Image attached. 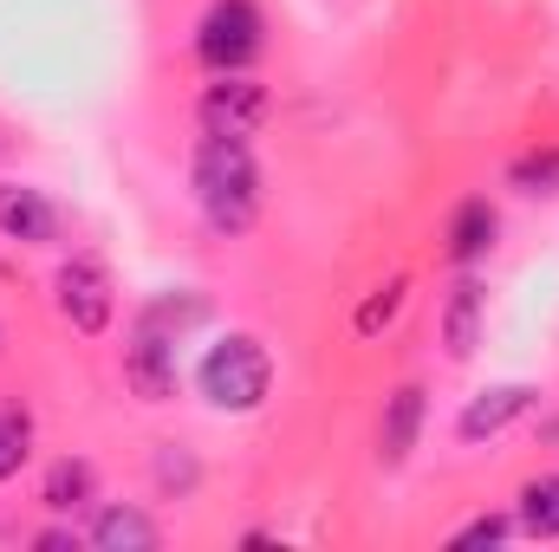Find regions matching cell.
<instances>
[{"label":"cell","instance_id":"6da1fadb","mask_svg":"<svg viewBox=\"0 0 559 552\" xmlns=\"http://www.w3.org/2000/svg\"><path fill=\"white\" fill-rule=\"evenodd\" d=\"M189 182H195V208H202V221L215 235H248L254 228V215H261V163H254L248 137L202 131Z\"/></svg>","mask_w":559,"mask_h":552},{"label":"cell","instance_id":"7a4b0ae2","mask_svg":"<svg viewBox=\"0 0 559 552\" xmlns=\"http://www.w3.org/2000/svg\"><path fill=\"white\" fill-rule=\"evenodd\" d=\"M195 384H202V397L222 416H248V410H261L267 391H274V358H267V345L254 332H228L195 364Z\"/></svg>","mask_w":559,"mask_h":552},{"label":"cell","instance_id":"3957f363","mask_svg":"<svg viewBox=\"0 0 559 552\" xmlns=\"http://www.w3.org/2000/svg\"><path fill=\"white\" fill-rule=\"evenodd\" d=\"M261 33H267V20L254 0H215L195 26V59L209 72H241L261 52Z\"/></svg>","mask_w":559,"mask_h":552},{"label":"cell","instance_id":"277c9868","mask_svg":"<svg viewBox=\"0 0 559 552\" xmlns=\"http://www.w3.org/2000/svg\"><path fill=\"white\" fill-rule=\"evenodd\" d=\"M52 299H59V319L85 338H98L118 312V286H111V267L98 254H72L59 274H52Z\"/></svg>","mask_w":559,"mask_h":552},{"label":"cell","instance_id":"5b68a950","mask_svg":"<svg viewBox=\"0 0 559 552\" xmlns=\"http://www.w3.org/2000/svg\"><path fill=\"white\" fill-rule=\"evenodd\" d=\"M267 111H274V98L248 72H215V85L202 92V131H215V137H254L267 124Z\"/></svg>","mask_w":559,"mask_h":552},{"label":"cell","instance_id":"8992f818","mask_svg":"<svg viewBox=\"0 0 559 552\" xmlns=\"http://www.w3.org/2000/svg\"><path fill=\"white\" fill-rule=\"evenodd\" d=\"M124 384L138 391L143 404H169L176 397V338L169 332H156V325L138 319V332L124 345Z\"/></svg>","mask_w":559,"mask_h":552},{"label":"cell","instance_id":"52a82bcc","mask_svg":"<svg viewBox=\"0 0 559 552\" xmlns=\"http://www.w3.org/2000/svg\"><path fill=\"white\" fill-rule=\"evenodd\" d=\"M534 384H495V391H481V397H468L462 416H455V435L462 442H488V435H501L508 422H521V416L534 410Z\"/></svg>","mask_w":559,"mask_h":552},{"label":"cell","instance_id":"ba28073f","mask_svg":"<svg viewBox=\"0 0 559 552\" xmlns=\"http://www.w3.org/2000/svg\"><path fill=\"white\" fill-rule=\"evenodd\" d=\"M481 325H488V286L481 279H455V292H449V305H442V351L462 364V358H475V345H481Z\"/></svg>","mask_w":559,"mask_h":552},{"label":"cell","instance_id":"9c48e42d","mask_svg":"<svg viewBox=\"0 0 559 552\" xmlns=\"http://www.w3.org/2000/svg\"><path fill=\"white\" fill-rule=\"evenodd\" d=\"M0 235H7V241H26V248H46V241L59 235V215H52V202H46L39 189L0 182Z\"/></svg>","mask_w":559,"mask_h":552},{"label":"cell","instance_id":"30bf717a","mask_svg":"<svg viewBox=\"0 0 559 552\" xmlns=\"http://www.w3.org/2000/svg\"><path fill=\"white\" fill-rule=\"evenodd\" d=\"M495 208H488V195H468L455 215H449V261L455 267H475V261H488V248H495Z\"/></svg>","mask_w":559,"mask_h":552},{"label":"cell","instance_id":"8fae6325","mask_svg":"<svg viewBox=\"0 0 559 552\" xmlns=\"http://www.w3.org/2000/svg\"><path fill=\"white\" fill-rule=\"evenodd\" d=\"M417 429H423V384H404V391H391V404H384V429H378V455L397 468L411 448H417Z\"/></svg>","mask_w":559,"mask_h":552},{"label":"cell","instance_id":"7c38bea8","mask_svg":"<svg viewBox=\"0 0 559 552\" xmlns=\"http://www.w3.org/2000/svg\"><path fill=\"white\" fill-rule=\"evenodd\" d=\"M92 547L98 552H150L156 547V520L138 514V507H105L92 520Z\"/></svg>","mask_w":559,"mask_h":552},{"label":"cell","instance_id":"4fadbf2b","mask_svg":"<svg viewBox=\"0 0 559 552\" xmlns=\"http://www.w3.org/2000/svg\"><path fill=\"white\" fill-rule=\"evenodd\" d=\"M39 501H46L52 514H72V507H85V501H92V461H85V455H66V461H52V468H46V488H39Z\"/></svg>","mask_w":559,"mask_h":552},{"label":"cell","instance_id":"5bb4252c","mask_svg":"<svg viewBox=\"0 0 559 552\" xmlns=\"http://www.w3.org/2000/svg\"><path fill=\"white\" fill-rule=\"evenodd\" d=\"M521 533L559 540V475H534V481L521 488Z\"/></svg>","mask_w":559,"mask_h":552},{"label":"cell","instance_id":"9a60e30c","mask_svg":"<svg viewBox=\"0 0 559 552\" xmlns=\"http://www.w3.org/2000/svg\"><path fill=\"white\" fill-rule=\"evenodd\" d=\"M143 325H156V332H169V338H182L189 325H202L209 319V299L202 292H163V299H150L138 312Z\"/></svg>","mask_w":559,"mask_h":552},{"label":"cell","instance_id":"2e32d148","mask_svg":"<svg viewBox=\"0 0 559 552\" xmlns=\"http://www.w3.org/2000/svg\"><path fill=\"white\" fill-rule=\"evenodd\" d=\"M404 299H411V279H404V274H397V279H384V286H378V292H371V299L358 305L352 332H358V338H378V332H384V325H391V319L404 312Z\"/></svg>","mask_w":559,"mask_h":552},{"label":"cell","instance_id":"e0dca14e","mask_svg":"<svg viewBox=\"0 0 559 552\" xmlns=\"http://www.w3.org/2000/svg\"><path fill=\"white\" fill-rule=\"evenodd\" d=\"M508 182H514V189H527V195H559V143H547V149H527V156H514Z\"/></svg>","mask_w":559,"mask_h":552},{"label":"cell","instance_id":"ac0fdd59","mask_svg":"<svg viewBox=\"0 0 559 552\" xmlns=\"http://www.w3.org/2000/svg\"><path fill=\"white\" fill-rule=\"evenodd\" d=\"M26 455H33V422H26L20 410H7V416H0V481H7V475H20V461H26Z\"/></svg>","mask_w":559,"mask_h":552},{"label":"cell","instance_id":"d6986e66","mask_svg":"<svg viewBox=\"0 0 559 552\" xmlns=\"http://www.w3.org/2000/svg\"><path fill=\"white\" fill-rule=\"evenodd\" d=\"M508 533H514V520H501V514H481V520H468V527H462V533H455L449 547H455V552H475V547H501Z\"/></svg>","mask_w":559,"mask_h":552},{"label":"cell","instance_id":"ffe728a7","mask_svg":"<svg viewBox=\"0 0 559 552\" xmlns=\"http://www.w3.org/2000/svg\"><path fill=\"white\" fill-rule=\"evenodd\" d=\"M156 481H163V488H189V481H195V461L163 448V455H156Z\"/></svg>","mask_w":559,"mask_h":552},{"label":"cell","instance_id":"44dd1931","mask_svg":"<svg viewBox=\"0 0 559 552\" xmlns=\"http://www.w3.org/2000/svg\"><path fill=\"white\" fill-rule=\"evenodd\" d=\"M33 547H39V552H72V547H79V540H72V533H59V527H52V533H39V540H33Z\"/></svg>","mask_w":559,"mask_h":552}]
</instances>
